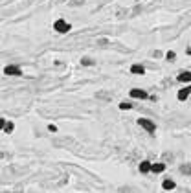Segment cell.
I'll return each mask as SVG.
<instances>
[{"label": "cell", "instance_id": "cell-17", "mask_svg": "<svg viewBox=\"0 0 191 193\" xmlns=\"http://www.w3.org/2000/svg\"><path fill=\"white\" fill-rule=\"evenodd\" d=\"M4 125H6V120H4V118H0V131L4 129Z\"/></svg>", "mask_w": 191, "mask_h": 193}, {"label": "cell", "instance_id": "cell-11", "mask_svg": "<svg viewBox=\"0 0 191 193\" xmlns=\"http://www.w3.org/2000/svg\"><path fill=\"white\" fill-rule=\"evenodd\" d=\"M13 129H15V125H13V121H6V125H4V131L9 134V133H13Z\"/></svg>", "mask_w": 191, "mask_h": 193}, {"label": "cell", "instance_id": "cell-1", "mask_svg": "<svg viewBox=\"0 0 191 193\" xmlns=\"http://www.w3.org/2000/svg\"><path fill=\"white\" fill-rule=\"evenodd\" d=\"M54 30L57 31V33H68L70 30H72V26L66 22V20H63V19H59L54 22Z\"/></svg>", "mask_w": 191, "mask_h": 193}, {"label": "cell", "instance_id": "cell-7", "mask_svg": "<svg viewBox=\"0 0 191 193\" xmlns=\"http://www.w3.org/2000/svg\"><path fill=\"white\" fill-rule=\"evenodd\" d=\"M131 74H136V76H143L145 74V68L142 64H133L131 66Z\"/></svg>", "mask_w": 191, "mask_h": 193}, {"label": "cell", "instance_id": "cell-12", "mask_svg": "<svg viewBox=\"0 0 191 193\" xmlns=\"http://www.w3.org/2000/svg\"><path fill=\"white\" fill-rule=\"evenodd\" d=\"M119 109H121V111H131V109H133V105H131V103H127V101H121V103H119Z\"/></svg>", "mask_w": 191, "mask_h": 193}, {"label": "cell", "instance_id": "cell-2", "mask_svg": "<svg viewBox=\"0 0 191 193\" xmlns=\"http://www.w3.org/2000/svg\"><path fill=\"white\" fill-rule=\"evenodd\" d=\"M138 125H140L142 129H145L147 133H154V131H156V125H154V121L147 120V118H138Z\"/></svg>", "mask_w": 191, "mask_h": 193}, {"label": "cell", "instance_id": "cell-14", "mask_svg": "<svg viewBox=\"0 0 191 193\" xmlns=\"http://www.w3.org/2000/svg\"><path fill=\"white\" fill-rule=\"evenodd\" d=\"M180 173L182 175H191V167L189 166H182V167H180Z\"/></svg>", "mask_w": 191, "mask_h": 193}, {"label": "cell", "instance_id": "cell-3", "mask_svg": "<svg viewBox=\"0 0 191 193\" xmlns=\"http://www.w3.org/2000/svg\"><path fill=\"white\" fill-rule=\"evenodd\" d=\"M4 74L6 76H22V68L17 66V64H7L4 68Z\"/></svg>", "mask_w": 191, "mask_h": 193}, {"label": "cell", "instance_id": "cell-13", "mask_svg": "<svg viewBox=\"0 0 191 193\" xmlns=\"http://www.w3.org/2000/svg\"><path fill=\"white\" fill-rule=\"evenodd\" d=\"M81 64H83V66H90V64H94V61L90 57H83L81 59Z\"/></svg>", "mask_w": 191, "mask_h": 193}, {"label": "cell", "instance_id": "cell-4", "mask_svg": "<svg viewBox=\"0 0 191 193\" xmlns=\"http://www.w3.org/2000/svg\"><path fill=\"white\" fill-rule=\"evenodd\" d=\"M131 97H134V99H147L149 97V94L143 90V88H131Z\"/></svg>", "mask_w": 191, "mask_h": 193}, {"label": "cell", "instance_id": "cell-8", "mask_svg": "<svg viewBox=\"0 0 191 193\" xmlns=\"http://www.w3.org/2000/svg\"><path fill=\"white\" fill-rule=\"evenodd\" d=\"M151 171H153V173H162V171H165V164H162V162L151 164Z\"/></svg>", "mask_w": 191, "mask_h": 193}, {"label": "cell", "instance_id": "cell-15", "mask_svg": "<svg viewBox=\"0 0 191 193\" xmlns=\"http://www.w3.org/2000/svg\"><path fill=\"white\" fill-rule=\"evenodd\" d=\"M48 131H50V133H55V131H57V127H55V125H52V123H50V125H48Z\"/></svg>", "mask_w": 191, "mask_h": 193}, {"label": "cell", "instance_id": "cell-16", "mask_svg": "<svg viewBox=\"0 0 191 193\" xmlns=\"http://www.w3.org/2000/svg\"><path fill=\"white\" fill-rule=\"evenodd\" d=\"M165 57H167V59H171V61H173V59L176 57V55H175V52H167V55H165Z\"/></svg>", "mask_w": 191, "mask_h": 193}, {"label": "cell", "instance_id": "cell-5", "mask_svg": "<svg viewBox=\"0 0 191 193\" xmlns=\"http://www.w3.org/2000/svg\"><path fill=\"white\" fill-rule=\"evenodd\" d=\"M189 94H191V87H186V88H182V90H178V99L180 101H186L188 97H189Z\"/></svg>", "mask_w": 191, "mask_h": 193}, {"label": "cell", "instance_id": "cell-6", "mask_svg": "<svg viewBox=\"0 0 191 193\" xmlns=\"http://www.w3.org/2000/svg\"><path fill=\"white\" fill-rule=\"evenodd\" d=\"M176 79H178L180 83H191V72H189V70H186V72H180Z\"/></svg>", "mask_w": 191, "mask_h": 193}, {"label": "cell", "instance_id": "cell-10", "mask_svg": "<svg viewBox=\"0 0 191 193\" xmlns=\"http://www.w3.org/2000/svg\"><path fill=\"white\" fill-rule=\"evenodd\" d=\"M140 171H142V173H149V171H151V162H147V160L140 162Z\"/></svg>", "mask_w": 191, "mask_h": 193}, {"label": "cell", "instance_id": "cell-9", "mask_svg": "<svg viewBox=\"0 0 191 193\" xmlns=\"http://www.w3.org/2000/svg\"><path fill=\"white\" fill-rule=\"evenodd\" d=\"M175 186H176V184H175V180H171V178H165V180L162 182V188H164V190H175Z\"/></svg>", "mask_w": 191, "mask_h": 193}]
</instances>
